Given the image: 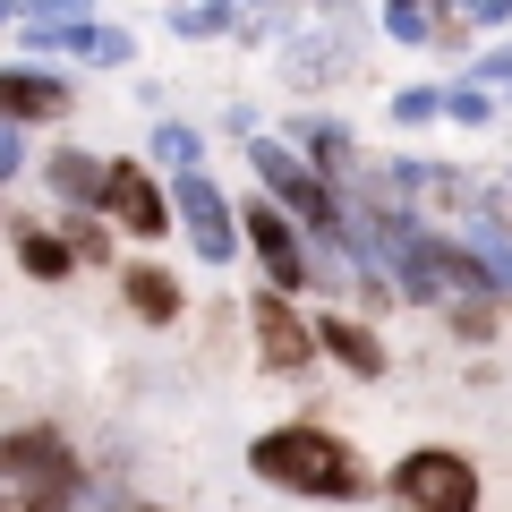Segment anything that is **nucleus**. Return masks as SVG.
I'll return each mask as SVG.
<instances>
[{
  "mask_svg": "<svg viewBox=\"0 0 512 512\" xmlns=\"http://www.w3.org/2000/svg\"><path fill=\"white\" fill-rule=\"evenodd\" d=\"M248 470L265 478V487L282 495H316V504H350V495H367V461L350 453L333 427H274V436L248 444Z\"/></svg>",
  "mask_w": 512,
  "mask_h": 512,
  "instance_id": "obj_1",
  "label": "nucleus"
},
{
  "mask_svg": "<svg viewBox=\"0 0 512 512\" xmlns=\"http://www.w3.org/2000/svg\"><path fill=\"white\" fill-rule=\"evenodd\" d=\"M393 495L410 512H478V470L461 453H444V444H427V453H410L393 470Z\"/></svg>",
  "mask_w": 512,
  "mask_h": 512,
  "instance_id": "obj_2",
  "label": "nucleus"
},
{
  "mask_svg": "<svg viewBox=\"0 0 512 512\" xmlns=\"http://www.w3.org/2000/svg\"><path fill=\"white\" fill-rule=\"evenodd\" d=\"M0 487H35V495H77V453L60 444V427H18L0 436Z\"/></svg>",
  "mask_w": 512,
  "mask_h": 512,
  "instance_id": "obj_3",
  "label": "nucleus"
},
{
  "mask_svg": "<svg viewBox=\"0 0 512 512\" xmlns=\"http://www.w3.org/2000/svg\"><path fill=\"white\" fill-rule=\"evenodd\" d=\"M248 154H256V171H265V197H274V205H291V214L308 222V231H342V197H333V188L316 180V171L299 163L291 146H274V137H256Z\"/></svg>",
  "mask_w": 512,
  "mask_h": 512,
  "instance_id": "obj_4",
  "label": "nucleus"
},
{
  "mask_svg": "<svg viewBox=\"0 0 512 512\" xmlns=\"http://www.w3.org/2000/svg\"><path fill=\"white\" fill-rule=\"evenodd\" d=\"M94 214H111L120 231H137V239H163L171 231V188L154 180L146 163H103V197H94Z\"/></svg>",
  "mask_w": 512,
  "mask_h": 512,
  "instance_id": "obj_5",
  "label": "nucleus"
},
{
  "mask_svg": "<svg viewBox=\"0 0 512 512\" xmlns=\"http://www.w3.org/2000/svg\"><path fill=\"white\" fill-rule=\"evenodd\" d=\"M248 214V239H256V256H265V274H274V291L291 299V291H308L316 282V265H308V239L291 231V214H282L274 197H256V205H239Z\"/></svg>",
  "mask_w": 512,
  "mask_h": 512,
  "instance_id": "obj_6",
  "label": "nucleus"
},
{
  "mask_svg": "<svg viewBox=\"0 0 512 512\" xmlns=\"http://www.w3.org/2000/svg\"><path fill=\"white\" fill-rule=\"evenodd\" d=\"M171 222H188V239H197L205 265L231 256V205H222V188L205 180V171H180V188H171Z\"/></svg>",
  "mask_w": 512,
  "mask_h": 512,
  "instance_id": "obj_7",
  "label": "nucleus"
},
{
  "mask_svg": "<svg viewBox=\"0 0 512 512\" xmlns=\"http://www.w3.org/2000/svg\"><path fill=\"white\" fill-rule=\"evenodd\" d=\"M248 325H256V359L274 367V376H299V367L316 359V333L291 316V299H282V291H265V299H256V308H248Z\"/></svg>",
  "mask_w": 512,
  "mask_h": 512,
  "instance_id": "obj_8",
  "label": "nucleus"
},
{
  "mask_svg": "<svg viewBox=\"0 0 512 512\" xmlns=\"http://www.w3.org/2000/svg\"><path fill=\"white\" fill-rule=\"evenodd\" d=\"M69 77L52 69H0V128H35V120H69Z\"/></svg>",
  "mask_w": 512,
  "mask_h": 512,
  "instance_id": "obj_9",
  "label": "nucleus"
},
{
  "mask_svg": "<svg viewBox=\"0 0 512 512\" xmlns=\"http://www.w3.org/2000/svg\"><path fill=\"white\" fill-rule=\"evenodd\" d=\"M316 350H333V359L350 367V376H384V342H376V325H359V316H316Z\"/></svg>",
  "mask_w": 512,
  "mask_h": 512,
  "instance_id": "obj_10",
  "label": "nucleus"
},
{
  "mask_svg": "<svg viewBox=\"0 0 512 512\" xmlns=\"http://www.w3.org/2000/svg\"><path fill=\"white\" fill-rule=\"evenodd\" d=\"M120 291H128V308L146 316V325H171V316H180V282H171L163 265H128Z\"/></svg>",
  "mask_w": 512,
  "mask_h": 512,
  "instance_id": "obj_11",
  "label": "nucleus"
},
{
  "mask_svg": "<svg viewBox=\"0 0 512 512\" xmlns=\"http://www.w3.org/2000/svg\"><path fill=\"white\" fill-rule=\"evenodd\" d=\"M18 265H26L35 282H69V274H77L69 239H60V231H43V222H18Z\"/></svg>",
  "mask_w": 512,
  "mask_h": 512,
  "instance_id": "obj_12",
  "label": "nucleus"
},
{
  "mask_svg": "<svg viewBox=\"0 0 512 512\" xmlns=\"http://www.w3.org/2000/svg\"><path fill=\"white\" fill-rule=\"evenodd\" d=\"M52 188L60 197H103V163H86V154H52Z\"/></svg>",
  "mask_w": 512,
  "mask_h": 512,
  "instance_id": "obj_13",
  "label": "nucleus"
},
{
  "mask_svg": "<svg viewBox=\"0 0 512 512\" xmlns=\"http://www.w3.org/2000/svg\"><path fill=\"white\" fill-rule=\"evenodd\" d=\"M444 316H453L461 342H495V325H504V308H495V299H453Z\"/></svg>",
  "mask_w": 512,
  "mask_h": 512,
  "instance_id": "obj_14",
  "label": "nucleus"
},
{
  "mask_svg": "<svg viewBox=\"0 0 512 512\" xmlns=\"http://www.w3.org/2000/svg\"><path fill=\"white\" fill-rule=\"evenodd\" d=\"M69 256H77V265H103L111 231H103V222H86V214H69Z\"/></svg>",
  "mask_w": 512,
  "mask_h": 512,
  "instance_id": "obj_15",
  "label": "nucleus"
},
{
  "mask_svg": "<svg viewBox=\"0 0 512 512\" xmlns=\"http://www.w3.org/2000/svg\"><path fill=\"white\" fill-rule=\"evenodd\" d=\"M154 154H163L171 171H197V137H188V128H171V120L154 128Z\"/></svg>",
  "mask_w": 512,
  "mask_h": 512,
  "instance_id": "obj_16",
  "label": "nucleus"
},
{
  "mask_svg": "<svg viewBox=\"0 0 512 512\" xmlns=\"http://www.w3.org/2000/svg\"><path fill=\"white\" fill-rule=\"evenodd\" d=\"M308 163L316 171H342L350 163V137H342V128H308Z\"/></svg>",
  "mask_w": 512,
  "mask_h": 512,
  "instance_id": "obj_17",
  "label": "nucleus"
},
{
  "mask_svg": "<svg viewBox=\"0 0 512 512\" xmlns=\"http://www.w3.org/2000/svg\"><path fill=\"white\" fill-rule=\"evenodd\" d=\"M393 35H402V43H427V35H436L427 0H393Z\"/></svg>",
  "mask_w": 512,
  "mask_h": 512,
  "instance_id": "obj_18",
  "label": "nucleus"
},
{
  "mask_svg": "<svg viewBox=\"0 0 512 512\" xmlns=\"http://www.w3.org/2000/svg\"><path fill=\"white\" fill-rule=\"evenodd\" d=\"M77 52H86V60H128V35H111V26H86V35H77Z\"/></svg>",
  "mask_w": 512,
  "mask_h": 512,
  "instance_id": "obj_19",
  "label": "nucleus"
},
{
  "mask_svg": "<svg viewBox=\"0 0 512 512\" xmlns=\"http://www.w3.org/2000/svg\"><path fill=\"white\" fill-rule=\"evenodd\" d=\"M222 18H231V0H205V9H180V35H214Z\"/></svg>",
  "mask_w": 512,
  "mask_h": 512,
  "instance_id": "obj_20",
  "label": "nucleus"
},
{
  "mask_svg": "<svg viewBox=\"0 0 512 512\" xmlns=\"http://www.w3.org/2000/svg\"><path fill=\"white\" fill-rule=\"evenodd\" d=\"M436 111H444V103H436V94H427V86H410V94H402V103H393V120H402V128H410V120H436Z\"/></svg>",
  "mask_w": 512,
  "mask_h": 512,
  "instance_id": "obj_21",
  "label": "nucleus"
},
{
  "mask_svg": "<svg viewBox=\"0 0 512 512\" xmlns=\"http://www.w3.org/2000/svg\"><path fill=\"white\" fill-rule=\"evenodd\" d=\"M0 512H60V495H35V487H0Z\"/></svg>",
  "mask_w": 512,
  "mask_h": 512,
  "instance_id": "obj_22",
  "label": "nucleus"
},
{
  "mask_svg": "<svg viewBox=\"0 0 512 512\" xmlns=\"http://www.w3.org/2000/svg\"><path fill=\"white\" fill-rule=\"evenodd\" d=\"M478 77H487V86H512V52H487V60H478Z\"/></svg>",
  "mask_w": 512,
  "mask_h": 512,
  "instance_id": "obj_23",
  "label": "nucleus"
},
{
  "mask_svg": "<svg viewBox=\"0 0 512 512\" xmlns=\"http://www.w3.org/2000/svg\"><path fill=\"white\" fill-rule=\"evenodd\" d=\"M9 171H18V137H9V128H0V180H9Z\"/></svg>",
  "mask_w": 512,
  "mask_h": 512,
  "instance_id": "obj_24",
  "label": "nucleus"
},
{
  "mask_svg": "<svg viewBox=\"0 0 512 512\" xmlns=\"http://www.w3.org/2000/svg\"><path fill=\"white\" fill-rule=\"evenodd\" d=\"M18 9H35V0H0V18H18Z\"/></svg>",
  "mask_w": 512,
  "mask_h": 512,
  "instance_id": "obj_25",
  "label": "nucleus"
},
{
  "mask_svg": "<svg viewBox=\"0 0 512 512\" xmlns=\"http://www.w3.org/2000/svg\"><path fill=\"white\" fill-rule=\"evenodd\" d=\"M137 512H163V504H137Z\"/></svg>",
  "mask_w": 512,
  "mask_h": 512,
  "instance_id": "obj_26",
  "label": "nucleus"
}]
</instances>
